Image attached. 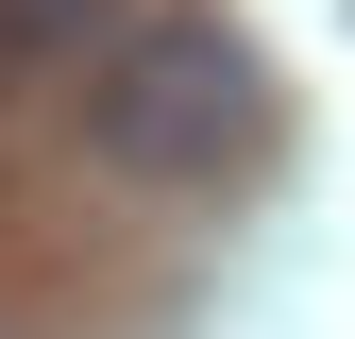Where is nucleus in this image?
Wrapping results in <instances>:
<instances>
[{
    "label": "nucleus",
    "instance_id": "obj_1",
    "mask_svg": "<svg viewBox=\"0 0 355 339\" xmlns=\"http://www.w3.org/2000/svg\"><path fill=\"white\" fill-rule=\"evenodd\" d=\"M85 153L119 187H237L271 153V68L237 17H119V51H85Z\"/></svg>",
    "mask_w": 355,
    "mask_h": 339
},
{
    "label": "nucleus",
    "instance_id": "obj_2",
    "mask_svg": "<svg viewBox=\"0 0 355 339\" xmlns=\"http://www.w3.org/2000/svg\"><path fill=\"white\" fill-rule=\"evenodd\" d=\"M136 0H0V68H68V51H119Z\"/></svg>",
    "mask_w": 355,
    "mask_h": 339
}]
</instances>
